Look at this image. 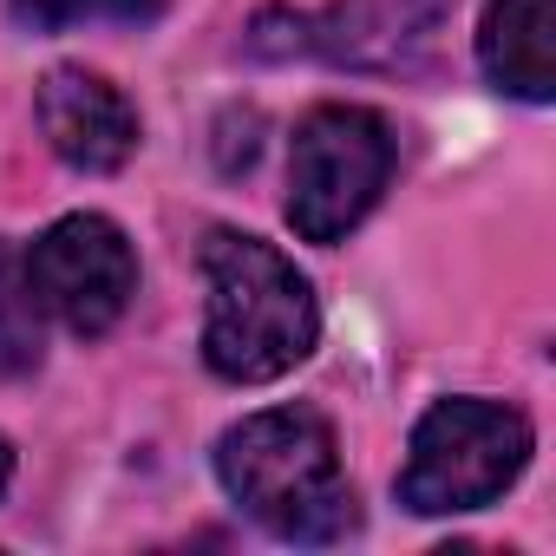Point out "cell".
<instances>
[{"label": "cell", "mask_w": 556, "mask_h": 556, "mask_svg": "<svg viewBox=\"0 0 556 556\" xmlns=\"http://www.w3.org/2000/svg\"><path fill=\"white\" fill-rule=\"evenodd\" d=\"M47 354L40 334V302L27 289V255L0 242V380H27Z\"/></svg>", "instance_id": "9c48e42d"}, {"label": "cell", "mask_w": 556, "mask_h": 556, "mask_svg": "<svg viewBox=\"0 0 556 556\" xmlns=\"http://www.w3.org/2000/svg\"><path fill=\"white\" fill-rule=\"evenodd\" d=\"M27 289L40 302V315H53L66 334L92 341L112 334L118 315L138 295V255L125 242V229L99 210L60 216L34 249H27Z\"/></svg>", "instance_id": "5b68a950"}, {"label": "cell", "mask_w": 556, "mask_h": 556, "mask_svg": "<svg viewBox=\"0 0 556 556\" xmlns=\"http://www.w3.org/2000/svg\"><path fill=\"white\" fill-rule=\"evenodd\" d=\"M40 131H47L53 157L86 177H105L138 151L131 99L105 73H86V66H53L40 79Z\"/></svg>", "instance_id": "8992f818"}, {"label": "cell", "mask_w": 556, "mask_h": 556, "mask_svg": "<svg viewBox=\"0 0 556 556\" xmlns=\"http://www.w3.org/2000/svg\"><path fill=\"white\" fill-rule=\"evenodd\" d=\"M164 0H14V21L34 34H60L79 21H151Z\"/></svg>", "instance_id": "30bf717a"}, {"label": "cell", "mask_w": 556, "mask_h": 556, "mask_svg": "<svg viewBox=\"0 0 556 556\" xmlns=\"http://www.w3.org/2000/svg\"><path fill=\"white\" fill-rule=\"evenodd\" d=\"M8 478H14V445L0 439V491H8Z\"/></svg>", "instance_id": "8fae6325"}, {"label": "cell", "mask_w": 556, "mask_h": 556, "mask_svg": "<svg viewBox=\"0 0 556 556\" xmlns=\"http://www.w3.org/2000/svg\"><path fill=\"white\" fill-rule=\"evenodd\" d=\"M478 66L497 92L543 105L556 92V0H491L478 27Z\"/></svg>", "instance_id": "ba28073f"}, {"label": "cell", "mask_w": 556, "mask_h": 556, "mask_svg": "<svg viewBox=\"0 0 556 556\" xmlns=\"http://www.w3.org/2000/svg\"><path fill=\"white\" fill-rule=\"evenodd\" d=\"M203 361L216 380L268 387L295 374L321 341V302L315 282L262 236L210 229L203 236Z\"/></svg>", "instance_id": "6da1fadb"}, {"label": "cell", "mask_w": 556, "mask_h": 556, "mask_svg": "<svg viewBox=\"0 0 556 556\" xmlns=\"http://www.w3.org/2000/svg\"><path fill=\"white\" fill-rule=\"evenodd\" d=\"M530 419L497 400H439L413 426V452L400 471V504L419 517H458L497 504L530 465Z\"/></svg>", "instance_id": "3957f363"}, {"label": "cell", "mask_w": 556, "mask_h": 556, "mask_svg": "<svg viewBox=\"0 0 556 556\" xmlns=\"http://www.w3.org/2000/svg\"><path fill=\"white\" fill-rule=\"evenodd\" d=\"M445 14L452 0H334L321 21H308V47L328 53L334 66L387 73L406 66L419 47H432Z\"/></svg>", "instance_id": "52a82bcc"}, {"label": "cell", "mask_w": 556, "mask_h": 556, "mask_svg": "<svg viewBox=\"0 0 556 556\" xmlns=\"http://www.w3.org/2000/svg\"><path fill=\"white\" fill-rule=\"evenodd\" d=\"M393 177V131L367 105H315L295 125L289 223L302 242H341Z\"/></svg>", "instance_id": "277c9868"}, {"label": "cell", "mask_w": 556, "mask_h": 556, "mask_svg": "<svg viewBox=\"0 0 556 556\" xmlns=\"http://www.w3.org/2000/svg\"><path fill=\"white\" fill-rule=\"evenodd\" d=\"M216 478L242 517L282 543H341L361 523L334 426L308 406H268L229 426L216 445Z\"/></svg>", "instance_id": "7a4b0ae2"}]
</instances>
